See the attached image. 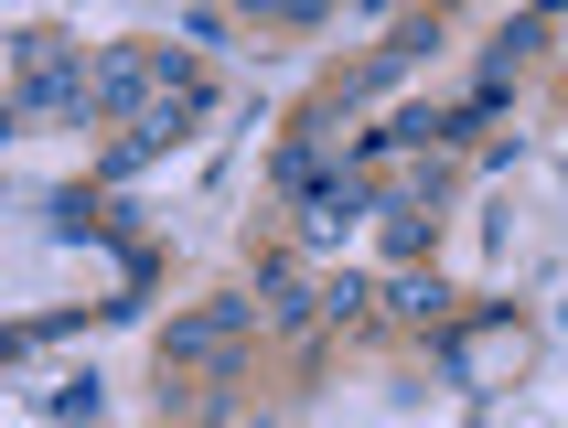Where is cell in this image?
Wrapping results in <instances>:
<instances>
[{
  "label": "cell",
  "mask_w": 568,
  "mask_h": 428,
  "mask_svg": "<svg viewBox=\"0 0 568 428\" xmlns=\"http://www.w3.org/2000/svg\"><path fill=\"white\" fill-rule=\"evenodd\" d=\"M247 333H257V300H204V310H183L161 333V365H225Z\"/></svg>",
  "instance_id": "cell-2"
},
{
  "label": "cell",
  "mask_w": 568,
  "mask_h": 428,
  "mask_svg": "<svg viewBox=\"0 0 568 428\" xmlns=\"http://www.w3.org/2000/svg\"><path fill=\"white\" fill-rule=\"evenodd\" d=\"M312 310H333V289H312L301 268H268V300H257L268 333H312Z\"/></svg>",
  "instance_id": "cell-3"
},
{
  "label": "cell",
  "mask_w": 568,
  "mask_h": 428,
  "mask_svg": "<svg viewBox=\"0 0 568 428\" xmlns=\"http://www.w3.org/2000/svg\"><path fill=\"white\" fill-rule=\"evenodd\" d=\"M354 214H365V183H322V193H301V225H312V236H344Z\"/></svg>",
  "instance_id": "cell-4"
},
{
  "label": "cell",
  "mask_w": 568,
  "mask_h": 428,
  "mask_svg": "<svg viewBox=\"0 0 568 428\" xmlns=\"http://www.w3.org/2000/svg\"><path fill=\"white\" fill-rule=\"evenodd\" d=\"M22 119H97V75L64 32H22Z\"/></svg>",
  "instance_id": "cell-1"
},
{
  "label": "cell",
  "mask_w": 568,
  "mask_h": 428,
  "mask_svg": "<svg viewBox=\"0 0 568 428\" xmlns=\"http://www.w3.org/2000/svg\"><path fill=\"white\" fill-rule=\"evenodd\" d=\"M386 310H397V322H440V278H397V289H386Z\"/></svg>",
  "instance_id": "cell-5"
}]
</instances>
